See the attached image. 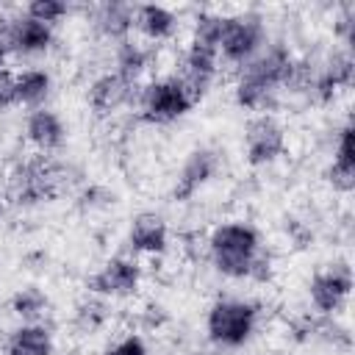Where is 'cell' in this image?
I'll use <instances>...</instances> for the list:
<instances>
[{
	"label": "cell",
	"instance_id": "9a60e30c",
	"mask_svg": "<svg viewBox=\"0 0 355 355\" xmlns=\"http://www.w3.org/2000/svg\"><path fill=\"white\" fill-rule=\"evenodd\" d=\"M6 355H53V333L39 322H25L11 330Z\"/></svg>",
	"mask_w": 355,
	"mask_h": 355
},
{
	"label": "cell",
	"instance_id": "52a82bcc",
	"mask_svg": "<svg viewBox=\"0 0 355 355\" xmlns=\"http://www.w3.org/2000/svg\"><path fill=\"white\" fill-rule=\"evenodd\" d=\"M141 283V269L133 258H111L92 277L89 288L100 297H130Z\"/></svg>",
	"mask_w": 355,
	"mask_h": 355
},
{
	"label": "cell",
	"instance_id": "ffe728a7",
	"mask_svg": "<svg viewBox=\"0 0 355 355\" xmlns=\"http://www.w3.org/2000/svg\"><path fill=\"white\" fill-rule=\"evenodd\" d=\"M147 64H150V53L139 42L122 39L116 44V75L125 78L128 83H136L141 78V72L147 69Z\"/></svg>",
	"mask_w": 355,
	"mask_h": 355
},
{
	"label": "cell",
	"instance_id": "8992f818",
	"mask_svg": "<svg viewBox=\"0 0 355 355\" xmlns=\"http://www.w3.org/2000/svg\"><path fill=\"white\" fill-rule=\"evenodd\" d=\"M286 153V130L283 125L269 116V114H258L247 122L244 130V155L252 166H266L272 161H277Z\"/></svg>",
	"mask_w": 355,
	"mask_h": 355
},
{
	"label": "cell",
	"instance_id": "d4e9b609",
	"mask_svg": "<svg viewBox=\"0 0 355 355\" xmlns=\"http://www.w3.org/2000/svg\"><path fill=\"white\" fill-rule=\"evenodd\" d=\"M105 355H147V344L139 336H125L114 347H108Z\"/></svg>",
	"mask_w": 355,
	"mask_h": 355
},
{
	"label": "cell",
	"instance_id": "ba28073f",
	"mask_svg": "<svg viewBox=\"0 0 355 355\" xmlns=\"http://www.w3.org/2000/svg\"><path fill=\"white\" fill-rule=\"evenodd\" d=\"M216 72H219V53L214 47H205V44H194L191 42L189 50H186V55H183L180 83L186 86V92L191 94L194 103L208 94Z\"/></svg>",
	"mask_w": 355,
	"mask_h": 355
},
{
	"label": "cell",
	"instance_id": "484cf974",
	"mask_svg": "<svg viewBox=\"0 0 355 355\" xmlns=\"http://www.w3.org/2000/svg\"><path fill=\"white\" fill-rule=\"evenodd\" d=\"M14 105V72L6 67V58H0V111Z\"/></svg>",
	"mask_w": 355,
	"mask_h": 355
},
{
	"label": "cell",
	"instance_id": "8fae6325",
	"mask_svg": "<svg viewBox=\"0 0 355 355\" xmlns=\"http://www.w3.org/2000/svg\"><path fill=\"white\" fill-rule=\"evenodd\" d=\"M25 136L39 153H53L67 141V125L53 108H33L25 119Z\"/></svg>",
	"mask_w": 355,
	"mask_h": 355
},
{
	"label": "cell",
	"instance_id": "5b68a950",
	"mask_svg": "<svg viewBox=\"0 0 355 355\" xmlns=\"http://www.w3.org/2000/svg\"><path fill=\"white\" fill-rule=\"evenodd\" d=\"M139 103H141L144 119H150L155 125L175 122L180 116H186L194 105V100L186 92V86L180 83V78H158V80L147 83L139 94Z\"/></svg>",
	"mask_w": 355,
	"mask_h": 355
},
{
	"label": "cell",
	"instance_id": "30bf717a",
	"mask_svg": "<svg viewBox=\"0 0 355 355\" xmlns=\"http://www.w3.org/2000/svg\"><path fill=\"white\" fill-rule=\"evenodd\" d=\"M219 169V155L211 150V147H200V150H191L189 158L183 161V169L175 180V189H172V197L175 200H191Z\"/></svg>",
	"mask_w": 355,
	"mask_h": 355
},
{
	"label": "cell",
	"instance_id": "e0dca14e",
	"mask_svg": "<svg viewBox=\"0 0 355 355\" xmlns=\"http://www.w3.org/2000/svg\"><path fill=\"white\" fill-rule=\"evenodd\" d=\"M133 28H139L150 42H164L175 33L178 17L164 6H136L133 8Z\"/></svg>",
	"mask_w": 355,
	"mask_h": 355
},
{
	"label": "cell",
	"instance_id": "7402d4cb",
	"mask_svg": "<svg viewBox=\"0 0 355 355\" xmlns=\"http://www.w3.org/2000/svg\"><path fill=\"white\" fill-rule=\"evenodd\" d=\"M11 308L17 316H22L25 322H36L44 311H47V297L36 288V286H28V288H19L11 300Z\"/></svg>",
	"mask_w": 355,
	"mask_h": 355
},
{
	"label": "cell",
	"instance_id": "6da1fadb",
	"mask_svg": "<svg viewBox=\"0 0 355 355\" xmlns=\"http://www.w3.org/2000/svg\"><path fill=\"white\" fill-rule=\"evenodd\" d=\"M297 72H300V64L294 61L288 47L272 44L241 67L233 97L241 108L266 114V108L275 103V94L283 86H291L297 80Z\"/></svg>",
	"mask_w": 355,
	"mask_h": 355
},
{
	"label": "cell",
	"instance_id": "5bb4252c",
	"mask_svg": "<svg viewBox=\"0 0 355 355\" xmlns=\"http://www.w3.org/2000/svg\"><path fill=\"white\" fill-rule=\"evenodd\" d=\"M133 97V83L119 78L116 72L100 75L89 89V103L97 114H114Z\"/></svg>",
	"mask_w": 355,
	"mask_h": 355
},
{
	"label": "cell",
	"instance_id": "277c9868",
	"mask_svg": "<svg viewBox=\"0 0 355 355\" xmlns=\"http://www.w3.org/2000/svg\"><path fill=\"white\" fill-rule=\"evenodd\" d=\"M266 42L263 19L258 14H239L225 19V31L219 39V58L236 67L252 61Z\"/></svg>",
	"mask_w": 355,
	"mask_h": 355
},
{
	"label": "cell",
	"instance_id": "9c48e42d",
	"mask_svg": "<svg viewBox=\"0 0 355 355\" xmlns=\"http://www.w3.org/2000/svg\"><path fill=\"white\" fill-rule=\"evenodd\" d=\"M349 288H352V275L347 266H333V269H324V272H316L311 286H308V294H311V302L316 311L322 313H336L347 297H349Z\"/></svg>",
	"mask_w": 355,
	"mask_h": 355
},
{
	"label": "cell",
	"instance_id": "7c38bea8",
	"mask_svg": "<svg viewBox=\"0 0 355 355\" xmlns=\"http://www.w3.org/2000/svg\"><path fill=\"white\" fill-rule=\"evenodd\" d=\"M53 44V25H44L28 14L11 17V53L39 55Z\"/></svg>",
	"mask_w": 355,
	"mask_h": 355
},
{
	"label": "cell",
	"instance_id": "ac0fdd59",
	"mask_svg": "<svg viewBox=\"0 0 355 355\" xmlns=\"http://www.w3.org/2000/svg\"><path fill=\"white\" fill-rule=\"evenodd\" d=\"M330 183L338 191H352L355 186V147H352V125H344L336 141L333 166H330Z\"/></svg>",
	"mask_w": 355,
	"mask_h": 355
},
{
	"label": "cell",
	"instance_id": "4fadbf2b",
	"mask_svg": "<svg viewBox=\"0 0 355 355\" xmlns=\"http://www.w3.org/2000/svg\"><path fill=\"white\" fill-rule=\"evenodd\" d=\"M128 244L136 252L161 255L166 250V244H169L166 222L158 214H139V216H133V222L128 227Z\"/></svg>",
	"mask_w": 355,
	"mask_h": 355
},
{
	"label": "cell",
	"instance_id": "7a4b0ae2",
	"mask_svg": "<svg viewBox=\"0 0 355 355\" xmlns=\"http://www.w3.org/2000/svg\"><path fill=\"white\" fill-rule=\"evenodd\" d=\"M208 255L225 277H255L263 266L261 239L250 222H222L208 236Z\"/></svg>",
	"mask_w": 355,
	"mask_h": 355
},
{
	"label": "cell",
	"instance_id": "d6986e66",
	"mask_svg": "<svg viewBox=\"0 0 355 355\" xmlns=\"http://www.w3.org/2000/svg\"><path fill=\"white\" fill-rule=\"evenodd\" d=\"M349 80H352V58L349 53H336L333 61L316 75L313 89L322 100H330L341 86H349Z\"/></svg>",
	"mask_w": 355,
	"mask_h": 355
},
{
	"label": "cell",
	"instance_id": "44dd1931",
	"mask_svg": "<svg viewBox=\"0 0 355 355\" xmlns=\"http://www.w3.org/2000/svg\"><path fill=\"white\" fill-rule=\"evenodd\" d=\"M97 25L105 36L111 39H128V33L133 31V8L130 6H119V3H108L100 8L97 14Z\"/></svg>",
	"mask_w": 355,
	"mask_h": 355
},
{
	"label": "cell",
	"instance_id": "cb8c5ba5",
	"mask_svg": "<svg viewBox=\"0 0 355 355\" xmlns=\"http://www.w3.org/2000/svg\"><path fill=\"white\" fill-rule=\"evenodd\" d=\"M25 14L33 17V19H39V22H44V25H53L61 17L69 14V6L61 3V0H33V3H28Z\"/></svg>",
	"mask_w": 355,
	"mask_h": 355
},
{
	"label": "cell",
	"instance_id": "3957f363",
	"mask_svg": "<svg viewBox=\"0 0 355 355\" xmlns=\"http://www.w3.org/2000/svg\"><path fill=\"white\" fill-rule=\"evenodd\" d=\"M258 324V308L244 300H219L205 316V333L216 347H241L252 338Z\"/></svg>",
	"mask_w": 355,
	"mask_h": 355
},
{
	"label": "cell",
	"instance_id": "2e32d148",
	"mask_svg": "<svg viewBox=\"0 0 355 355\" xmlns=\"http://www.w3.org/2000/svg\"><path fill=\"white\" fill-rule=\"evenodd\" d=\"M53 89V78L44 69H22L19 75H14V105H25V108H42L47 94Z\"/></svg>",
	"mask_w": 355,
	"mask_h": 355
},
{
	"label": "cell",
	"instance_id": "603a6c76",
	"mask_svg": "<svg viewBox=\"0 0 355 355\" xmlns=\"http://www.w3.org/2000/svg\"><path fill=\"white\" fill-rule=\"evenodd\" d=\"M225 19L222 14H200L197 22H194V36L191 42L194 44H205V47H214L219 53V39H222V31H225Z\"/></svg>",
	"mask_w": 355,
	"mask_h": 355
}]
</instances>
